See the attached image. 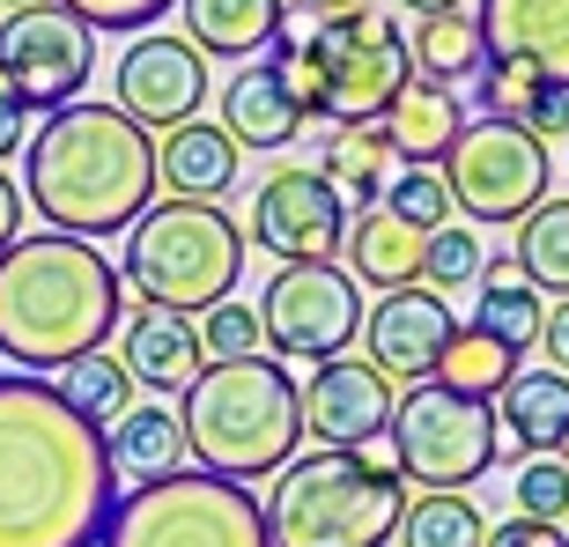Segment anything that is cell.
Segmentation results:
<instances>
[{
    "label": "cell",
    "mask_w": 569,
    "mask_h": 547,
    "mask_svg": "<svg viewBox=\"0 0 569 547\" xmlns=\"http://www.w3.org/2000/svg\"><path fill=\"white\" fill-rule=\"evenodd\" d=\"M22 200L67 237H119L156 208V133L119 105L44 111L38 141H22Z\"/></svg>",
    "instance_id": "cell-2"
},
{
    "label": "cell",
    "mask_w": 569,
    "mask_h": 547,
    "mask_svg": "<svg viewBox=\"0 0 569 547\" xmlns=\"http://www.w3.org/2000/svg\"><path fill=\"white\" fill-rule=\"evenodd\" d=\"M311 16H348V8H362V0H303Z\"/></svg>",
    "instance_id": "cell-44"
},
{
    "label": "cell",
    "mask_w": 569,
    "mask_h": 547,
    "mask_svg": "<svg viewBox=\"0 0 569 547\" xmlns=\"http://www.w3.org/2000/svg\"><path fill=\"white\" fill-rule=\"evenodd\" d=\"M488 547H569L562 526H540V518H518L510 510L503 526H488Z\"/></svg>",
    "instance_id": "cell-38"
},
{
    "label": "cell",
    "mask_w": 569,
    "mask_h": 547,
    "mask_svg": "<svg viewBox=\"0 0 569 547\" xmlns=\"http://www.w3.org/2000/svg\"><path fill=\"white\" fill-rule=\"evenodd\" d=\"M318 82H326V119L333 127H378L392 97L407 89L415 60H407V38L392 30V16L378 8H348V16H318L311 38Z\"/></svg>",
    "instance_id": "cell-9"
},
{
    "label": "cell",
    "mask_w": 569,
    "mask_h": 547,
    "mask_svg": "<svg viewBox=\"0 0 569 547\" xmlns=\"http://www.w3.org/2000/svg\"><path fill=\"white\" fill-rule=\"evenodd\" d=\"M22 133H30V111H22V97L8 82H0V163L22 148Z\"/></svg>",
    "instance_id": "cell-41"
},
{
    "label": "cell",
    "mask_w": 569,
    "mask_h": 547,
    "mask_svg": "<svg viewBox=\"0 0 569 547\" xmlns=\"http://www.w3.org/2000/svg\"><path fill=\"white\" fill-rule=\"evenodd\" d=\"M459 334V318H451V296L437 289H385L378 311H362V340H370V370L385 385H429L437 378L443 348Z\"/></svg>",
    "instance_id": "cell-15"
},
{
    "label": "cell",
    "mask_w": 569,
    "mask_h": 547,
    "mask_svg": "<svg viewBox=\"0 0 569 547\" xmlns=\"http://www.w3.org/2000/svg\"><path fill=\"white\" fill-rule=\"evenodd\" d=\"M518 127H526L532 141H548V133H569V89H540V97H532V111L518 119Z\"/></svg>",
    "instance_id": "cell-40"
},
{
    "label": "cell",
    "mask_w": 569,
    "mask_h": 547,
    "mask_svg": "<svg viewBox=\"0 0 569 547\" xmlns=\"http://www.w3.org/2000/svg\"><path fill=\"white\" fill-rule=\"evenodd\" d=\"M385 215H400L407 230H443L451 222V186H443V170H422V163H407L392 186H385V200H378Z\"/></svg>",
    "instance_id": "cell-34"
},
{
    "label": "cell",
    "mask_w": 569,
    "mask_h": 547,
    "mask_svg": "<svg viewBox=\"0 0 569 547\" xmlns=\"http://www.w3.org/2000/svg\"><path fill=\"white\" fill-rule=\"evenodd\" d=\"M518 348H503L496 334H481V326H459L451 334V348H443V362H437V378L429 385H443V392H459V400H481V407H496V392H503L510 378H518Z\"/></svg>",
    "instance_id": "cell-27"
},
{
    "label": "cell",
    "mask_w": 569,
    "mask_h": 547,
    "mask_svg": "<svg viewBox=\"0 0 569 547\" xmlns=\"http://www.w3.org/2000/svg\"><path fill=\"white\" fill-rule=\"evenodd\" d=\"M488 60L532 67L548 89H569V0H481Z\"/></svg>",
    "instance_id": "cell-17"
},
{
    "label": "cell",
    "mask_w": 569,
    "mask_h": 547,
    "mask_svg": "<svg viewBox=\"0 0 569 547\" xmlns=\"http://www.w3.org/2000/svg\"><path fill=\"white\" fill-rule=\"evenodd\" d=\"M119 362H127V378L148 385L156 400H163V392H186V385L208 370L200 334H192L186 311H133L127 334H119Z\"/></svg>",
    "instance_id": "cell-20"
},
{
    "label": "cell",
    "mask_w": 569,
    "mask_h": 547,
    "mask_svg": "<svg viewBox=\"0 0 569 547\" xmlns=\"http://www.w3.org/2000/svg\"><path fill=\"white\" fill-rule=\"evenodd\" d=\"M192 334H200V356L208 362H244V356H259V304H214V311H200L192 318Z\"/></svg>",
    "instance_id": "cell-35"
},
{
    "label": "cell",
    "mask_w": 569,
    "mask_h": 547,
    "mask_svg": "<svg viewBox=\"0 0 569 547\" xmlns=\"http://www.w3.org/2000/svg\"><path fill=\"white\" fill-rule=\"evenodd\" d=\"M200 105H208V60H200V44L141 30L119 52V111L141 133L186 127V119H200Z\"/></svg>",
    "instance_id": "cell-14"
},
{
    "label": "cell",
    "mask_w": 569,
    "mask_h": 547,
    "mask_svg": "<svg viewBox=\"0 0 569 547\" xmlns=\"http://www.w3.org/2000/svg\"><path fill=\"white\" fill-rule=\"evenodd\" d=\"M510 504H518V518L569 526V466L562 459H526V466H518V481H510Z\"/></svg>",
    "instance_id": "cell-36"
},
{
    "label": "cell",
    "mask_w": 569,
    "mask_h": 547,
    "mask_svg": "<svg viewBox=\"0 0 569 547\" xmlns=\"http://www.w3.org/2000/svg\"><path fill=\"white\" fill-rule=\"evenodd\" d=\"M97 547H274V540H267V510L252 488L186 466L156 488L119 496Z\"/></svg>",
    "instance_id": "cell-7"
},
{
    "label": "cell",
    "mask_w": 569,
    "mask_h": 547,
    "mask_svg": "<svg viewBox=\"0 0 569 547\" xmlns=\"http://www.w3.org/2000/svg\"><path fill=\"white\" fill-rule=\"evenodd\" d=\"M237 274H244V230L230 208H200V200H156L127 230L119 281L141 296L148 311H214L230 304Z\"/></svg>",
    "instance_id": "cell-6"
},
{
    "label": "cell",
    "mask_w": 569,
    "mask_h": 547,
    "mask_svg": "<svg viewBox=\"0 0 569 547\" xmlns=\"http://www.w3.org/2000/svg\"><path fill=\"white\" fill-rule=\"evenodd\" d=\"M407 60H415V74L459 89V74H481V67H488L481 22L466 16V8H451V16H422V22H415V38H407Z\"/></svg>",
    "instance_id": "cell-28"
},
{
    "label": "cell",
    "mask_w": 569,
    "mask_h": 547,
    "mask_svg": "<svg viewBox=\"0 0 569 547\" xmlns=\"http://www.w3.org/2000/svg\"><path fill=\"white\" fill-rule=\"evenodd\" d=\"M0 8H8V16H16V8H38V0H0Z\"/></svg>",
    "instance_id": "cell-45"
},
{
    "label": "cell",
    "mask_w": 569,
    "mask_h": 547,
    "mask_svg": "<svg viewBox=\"0 0 569 547\" xmlns=\"http://www.w3.org/2000/svg\"><path fill=\"white\" fill-rule=\"evenodd\" d=\"M111 504L104 429H89L52 378L0 370V547H97Z\"/></svg>",
    "instance_id": "cell-1"
},
{
    "label": "cell",
    "mask_w": 569,
    "mask_h": 547,
    "mask_svg": "<svg viewBox=\"0 0 569 547\" xmlns=\"http://www.w3.org/2000/svg\"><path fill=\"white\" fill-rule=\"evenodd\" d=\"M407 16H451V8H466V0H400Z\"/></svg>",
    "instance_id": "cell-43"
},
{
    "label": "cell",
    "mask_w": 569,
    "mask_h": 547,
    "mask_svg": "<svg viewBox=\"0 0 569 547\" xmlns=\"http://www.w3.org/2000/svg\"><path fill=\"white\" fill-rule=\"evenodd\" d=\"M186 8V44L200 60H259L289 30V0H178Z\"/></svg>",
    "instance_id": "cell-22"
},
{
    "label": "cell",
    "mask_w": 569,
    "mask_h": 547,
    "mask_svg": "<svg viewBox=\"0 0 569 547\" xmlns=\"http://www.w3.org/2000/svg\"><path fill=\"white\" fill-rule=\"evenodd\" d=\"M104 466H111V488L133 496V488H156L170 474H186V429L170 407H127V415L104 429Z\"/></svg>",
    "instance_id": "cell-19"
},
{
    "label": "cell",
    "mask_w": 569,
    "mask_h": 547,
    "mask_svg": "<svg viewBox=\"0 0 569 547\" xmlns=\"http://www.w3.org/2000/svg\"><path fill=\"white\" fill-rule=\"evenodd\" d=\"M67 16H82L89 30H148L156 16H170L178 0H60Z\"/></svg>",
    "instance_id": "cell-37"
},
{
    "label": "cell",
    "mask_w": 569,
    "mask_h": 547,
    "mask_svg": "<svg viewBox=\"0 0 569 547\" xmlns=\"http://www.w3.org/2000/svg\"><path fill=\"white\" fill-rule=\"evenodd\" d=\"M178 429H186V451L200 459V474L244 488V481H267V474H281L296 459L303 400H296V378L274 356L208 362L178 392Z\"/></svg>",
    "instance_id": "cell-5"
},
{
    "label": "cell",
    "mask_w": 569,
    "mask_h": 547,
    "mask_svg": "<svg viewBox=\"0 0 569 547\" xmlns=\"http://www.w3.org/2000/svg\"><path fill=\"white\" fill-rule=\"evenodd\" d=\"M89 74H97V30L82 16H67L60 0L16 8L0 22V82L22 97V111L82 105Z\"/></svg>",
    "instance_id": "cell-11"
},
{
    "label": "cell",
    "mask_w": 569,
    "mask_h": 547,
    "mask_svg": "<svg viewBox=\"0 0 569 547\" xmlns=\"http://www.w3.org/2000/svg\"><path fill=\"white\" fill-rule=\"evenodd\" d=\"M540 318H548V296L518 274V259H488L481 281H473V318L466 326H481V334H496L503 348L526 356V348H540Z\"/></svg>",
    "instance_id": "cell-26"
},
{
    "label": "cell",
    "mask_w": 569,
    "mask_h": 547,
    "mask_svg": "<svg viewBox=\"0 0 569 547\" xmlns=\"http://www.w3.org/2000/svg\"><path fill=\"white\" fill-rule=\"evenodd\" d=\"M443 186H451V208L466 222H526L555 186L548 141H532L518 119H466V133L443 156Z\"/></svg>",
    "instance_id": "cell-10"
},
{
    "label": "cell",
    "mask_w": 569,
    "mask_h": 547,
    "mask_svg": "<svg viewBox=\"0 0 569 547\" xmlns=\"http://www.w3.org/2000/svg\"><path fill=\"white\" fill-rule=\"evenodd\" d=\"M481 267H488V252H481V237L466 230V222L429 230V245H422V289L451 296V289H466V281H481Z\"/></svg>",
    "instance_id": "cell-33"
},
{
    "label": "cell",
    "mask_w": 569,
    "mask_h": 547,
    "mask_svg": "<svg viewBox=\"0 0 569 547\" xmlns=\"http://www.w3.org/2000/svg\"><path fill=\"white\" fill-rule=\"evenodd\" d=\"M400 547H488V518L473 496H415L400 518Z\"/></svg>",
    "instance_id": "cell-32"
},
{
    "label": "cell",
    "mask_w": 569,
    "mask_h": 547,
    "mask_svg": "<svg viewBox=\"0 0 569 547\" xmlns=\"http://www.w3.org/2000/svg\"><path fill=\"white\" fill-rule=\"evenodd\" d=\"M422 230H407L400 215H385V208H362L348 215V274H356V289L370 281V289H415L422 281Z\"/></svg>",
    "instance_id": "cell-25"
},
{
    "label": "cell",
    "mask_w": 569,
    "mask_h": 547,
    "mask_svg": "<svg viewBox=\"0 0 569 547\" xmlns=\"http://www.w3.org/2000/svg\"><path fill=\"white\" fill-rule=\"evenodd\" d=\"M510 259L540 296H569V200H540L518 222V252Z\"/></svg>",
    "instance_id": "cell-30"
},
{
    "label": "cell",
    "mask_w": 569,
    "mask_h": 547,
    "mask_svg": "<svg viewBox=\"0 0 569 547\" xmlns=\"http://www.w3.org/2000/svg\"><path fill=\"white\" fill-rule=\"evenodd\" d=\"M540 356H548L555 378H569V296H555L548 318H540Z\"/></svg>",
    "instance_id": "cell-39"
},
{
    "label": "cell",
    "mask_w": 569,
    "mask_h": 547,
    "mask_svg": "<svg viewBox=\"0 0 569 547\" xmlns=\"http://www.w3.org/2000/svg\"><path fill=\"white\" fill-rule=\"evenodd\" d=\"M496 437H510V451H526V459H555L569 437V378L518 370L496 392Z\"/></svg>",
    "instance_id": "cell-23"
},
{
    "label": "cell",
    "mask_w": 569,
    "mask_h": 547,
    "mask_svg": "<svg viewBox=\"0 0 569 547\" xmlns=\"http://www.w3.org/2000/svg\"><path fill=\"white\" fill-rule=\"evenodd\" d=\"M259 252H274L281 267H318L348 245V200L333 192L326 170H267V186L252 192V230Z\"/></svg>",
    "instance_id": "cell-13"
},
{
    "label": "cell",
    "mask_w": 569,
    "mask_h": 547,
    "mask_svg": "<svg viewBox=\"0 0 569 547\" xmlns=\"http://www.w3.org/2000/svg\"><path fill=\"white\" fill-rule=\"evenodd\" d=\"M259 334L274 340V356L333 362L362 334V289L356 274L318 259V267H281L259 296Z\"/></svg>",
    "instance_id": "cell-12"
},
{
    "label": "cell",
    "mask_w": 569,
    "mask_h": 547,
    "mask_svg": "<svg viewBox=\"0 0 569 547\" xmlns=\"http://www.w3.org/2000/svg\"><path fill=\"white\" fill-rule=\"evenodd\" d=\"M222 133H230L237 148H267V156L303 133V111H296V97L281 89L274 60H252L244 74H230V89H222Z\"/></svg>",
    "instance_id": "cell-24"
},
{
    "label": "cell",
    "mask_w": 569,
    "mask_h": 547,
    "mask_svg": "<svg viewBox=\"0 0 569 547\" xmlns=\"http://www.w3.org/2000/svg\"><path fill=\"white\" fill-rule=\"evenodd\" d=\"M237 163H244V148L214 127V119H186V127H170L163 148H156L163 192L170 200H200V208H222V192L237 186Z\"/></svg>",
    "instance_id": "cell-18"
},
{
    "label": "cell",
    "mask_w": 569,
    "mask_h": 547,
    "mask_svg": "<svg viewBox=\"0 0 569 547\" xmlns=\"http://www.w3.org/2000/svg\"><path fill=\"white\" fill-rule=\"evenodd\" d=\"M392 451H400V481L422 488V496H466L496 466V407L459 400L443 385H415L400 407H392Z\"/></svg>",
    "instance_id": "cell-8"
},
{
    "label": "cell",
    "mask_w": 569,
    "mask_h": 547,
    "mask_svg": "<svg viewBox=\"0 0 569 547\" xmlns=\"http://www.w3.org/2000/svg\"><path fill=\"white\" fill-rule=\"evenodd\" d=\"M303 400V437L318 451H356V444L392 429V385L370 370V356H333L296 385Z\"/></svg>",
    "instance_id": "cell-16"
},
{
    "label": "cell",
    "mask_w": 569,
    "mask_h": 547,
    "mask_svg": "<svg viewBox=\"0 0 569 547\" xmlns=\"http://www.w3.org/2000/svg\"><path fill=\"white\" fill-rule=\"evenodd\" d=\"M127 281L89 237L38 230L0 252V356L16 370H67L119 334Z\"/></svg>",
    "instance_id": "cell-3"
},
{
    "label": "cell",
    "mask_w": 569,
    "mask_h": 547,
    "mask_svg": "<svg viewBox=\"0 0 569 547\" xmlns=\"http://www.w3.org/2000/svg\"><path fill=\"white\" fill-rule=\"evenodd\" d=\"M555 459H562V466H569V437H562V451H555Z\"/></svg>",
    "instance_id": "cell-46"
},
{
    "label": "cell",
    "mask_w": 569,
    "mask_h": 547,
    "mask_svg": "<svg viewBox=\"0 0 569 547\" xmlns=\"http://www.w3.org/2000/svg\"><path fill=\"white\" fill-rule=\"evenodd\" d=\"M52 392H60L74 415L89 421V429H111V421L133 407V378H127V362L119 356H82V362H67V370H52Z\"/></svg>",
    "instance_id": "cell-29"
},
{
    "label": "cell",
    "mask_w": 569,
    "mask_h": 547,
    "mask_svg": "<svg viewBox=\"0 0 569 547\" xmlns=\"http://www.w3.org/2000/svg\"><path fill=\"white\" fill-rule=\"evenodd\" d=\"M22 237V186H8V170H0V252Z\"/></svg>",
    "instance_id": "cell-42"
},
{
    "label": "cell",
    "mask_w": 569,
    "mask_h": 547,
    "mask_svg": "<svg viewBox=\"0 0 569 547\" xmlns=\"http://www.w3.org/2000/svg\"><path fill=\"white\" fill-rule=\"evenodd\" d=\"M378 127H385V141H392L400 163L437 170L451 156V141L466 133V105H459V89L429 82V74H407V89L392 97V111H385Z\"/></svg>",
    "instance_id": "cell-21"
},
{
    "label": "cell",
    "mask_w": 569,
    "mask_h": 547,
    "mask_svg": "<svg viewBox=\"0 0 569 547\" xmlns=\"http://www.w3.org/2000/svg\"><path fill=\"white\" fill-rule=\"evenodd\" d=\"M318 170L333 178L340 200H378L392 186V141H385V127H340L326 141V163Z\"/></svg>",
    "instance_id": "cell-31"
},
{
    "label": "cell",
    "mask_w": 569,
    "mask_h": 547,
    "mask_svg": "<svg viewBox=\"0 0 569 547\" xmlns=\"http://www.w3.org/2000/svg\"><path fill=\"white\" fill-rule=\"evenodd\" d=\"M407 481L392 437L356 451H296L267 496V540L274 547H385L407 518Z\"/></svg>",
    "instance_id": "cell-4"
}]
</instances>
